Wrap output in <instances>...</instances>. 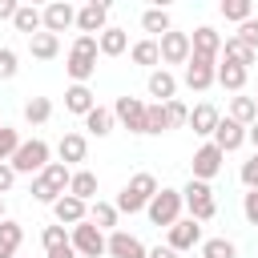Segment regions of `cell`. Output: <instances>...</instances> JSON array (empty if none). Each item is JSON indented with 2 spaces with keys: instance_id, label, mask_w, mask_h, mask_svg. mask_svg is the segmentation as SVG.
Returning <instances> with one entry per match:
<instances>
[{
  "instance_id": "d590c367",
  "label": "cell",
  "mask_w": 258,
  "mask_h": 258,
  "mask_svg": "<svg viewBox=\"0 0 258 258\" xmlns=\"http://www.w3.org/2000/svg\"><path fill=\"white\" fill-rule=\"evenodd\" d=\"M202 258H238V246L230 238H206L202 242Z\"/></svg>"
},
{
  "instance_id": "bcb514c9",
  "label": "cell",
  "mask_w": 258,
  "mask_h": 258,
  "mask_svg": "<svg viewBox=\"0 0 258 258\" xmlns=\"http://www.w3.org/2000/svg\"><path fill=\"white\" fill-rule=\"evenodd\" d=\"M12 181H16V169H12L8 161H0V198L12 189Z\"/></svg>"
},
{
  "instance_id": "f907efd6",
  "label": "cell",
  "mask_w": 258,
  "mask_h": 258,
  "mask_svg": "<svg viewBox=\"0 0 258 258\" xmlns=\"http://www.w3.org/2000/svg\"><path fill=\"white\" fill-rule=\"evenodd\" d=\"M246 141H254V145H258V121H254V125L246 129Z\"/></svg>"
},
{
  "instance_id": "83f0119b",
  "label": "cell",
  "mask_w": 258,
  "mask_h": 258,
  "mask_svg": "<svg viewBox=\"0 0 258 258\" xmlns=\"http://www.w3.org/2000/svg\"><path fill=\"white\" fill-rule=\"evenodd\" d=\"M129 56H133V64L153 69V64H161V44H157L153 36H145V40H137V44L129 48Z\"/></svg>"
},
{
  "instance_id": "c3c4849f",
  "label": "cell",
  "mask_w": 258,
  "mask_h": 258,
  "mask_svg": "<svg viewBox=\"0 0 258 258\" xmlns=\"http://www.w3.org/2000/svg\"><path fill=\"white\" fill-rule=\"evenodd\" d=\"M149 258H177V250H173V246H153Z\"/></svg>"
},
{
  "instance_id": "681fc988",
  "label": "cell",
  "mask_w": 258,
  "mask_h": 258,
  "mask_svg": "<svg viewBox=\"0 0 258 258\" xmlns=\"http://www.w3.org/2000/svg\"><path fill=\"white\" fill-rule=\"evenodd\" d=\"M44 258H77V250H73V242H69V246H60V250H48Z\"/></svg>"
},
{
  "instance_id": "8992f818",
  "label": "cell",
  "mask_w": 258,
  "mask_h": 258,
  "mask_svg": "<svg viewBox=\"0 0 258 258\" xmlns=\"http://www.w3.org/2000/svg\"><path fill=\"white\" fill-rule=\"evenodd\" d=\"M181 206H185V202H181V189H165V185H161L157 198L145 206V214H149L153 226H165V230H169V226L181 218Z\"/></svg>"
},
{
  "instance_id": "9c48e42d",
  "label": "cell",
  "mask_w": 258,
  "mask_h": 258,
  "mask_svg": "<svg viewBox=\"0 0 258 258\" xmlns=\"http://www.w3.org/2000/svg\"><path fill=\"white\" fill-rule=\"evenodd\" d=\"M145 113H149V105H145L141 97H117V101H113V117H117L129 133H145Z\"/></svg>"
},
{
  "instance_id": "60d3db41",
  "label": "cell",
  "mask_w": 258,
  "mask_h": 258,
  "mask_svg": "<svg viewBox=\"0 0 258 258\" xmlns=\"http://www.w3.org/2000/svg\"><path fill=\"white\" fill-rule=\"evenodd\" d=\"M238 40H242L246 48H254V52H258V20H254V16H250L246 24H238Z\"/></svg>"
},
{
  "instance_id": "5b68a950",
  "label": "cell",
  "mask_w": 258,
  "mask_h": 258,
  "mask_svg": "<svg viewBox=\"0 0 258 258\" xmlns=\"http://www.w3.org/2000/svg\"><path fill=\"white\" fill-rule=\"evenodd\" d=\"M48 157H52V149H48V141L44 137H32V141H20V149H16V157L8 161L16 173H44V165H48Z\"/></svg>"
},
{
  "instance_id": "44dd1931",
  "label": "cell",
  "mask_w": 258,
  "mask_h": 258,
  "mask_svg": "<svg viewBox=\"0 0 258 258\" xmlns=\"http://www.w3.org/2000/svg\"><path fill=\"white\" fill-rule=\"evenodd\" d=\"M218 121H222V117H218V109H214V105H206V101L189 109V129H194L198 137H214Z\"/></svg>"
},
{
  "instance_id": "30bf717a",
  "label": "cell",
  "mask_w": 258,
  "mask_h": 258,
  "mask_svg": "<svg viewBox=\"0 0 258 258\" xmlns=\"http://www.w3.org/2000/svg\"><path fill=\"white\" fill-rule=\"evenodd\" d=\"M222 161H226V153H222L214 141H206V145L194 153L189 169H194V177H198V181H210V177H218V173H222Z\"/></svg>"
},
{
  "instance_id": "816d5d0a",
  "label": "cell",
  "mask_w": 258,
  "mask_h": 258,
  "mask_svg": "<svg viewBox=\"0 0 258 258\" xmlns=\"http://www.w3.org/2000/svg\"><path fill=\"white\" fill-rule=\"evenodd\" d=\"M0 222H4V198H0Z\"/></svg>"
},
{
  "instance_id": "4316f807",
  "label": "cell",
  "mask_w": 258,
  "mask_h": 258,
  "mask_svg": "<svg viewBox=\"0 0 258 258\" xmlns=\"http://www.w3.org/2000/svg\"><path fill=\"white\" fill-rule=\"evenodd\" d=\"M97 44H101V56H121V52L129 48V32H125V28H113V24H109V28H105V32L97 36Z\"/></svg>"
},
{
  "instance_id": "4dcf8cb0",
  "label": "cell",
  "mask_w": 258,
  "mask_h": 258,
  "mask_svg": "<svg viewBox=\"0 0 258 258\" xmlns=\"http://www.w3.org/2000/svg\"><path fill=\"white\" fill-rule=\"evenodd\" d=\"M254 56H258V52H254V48H246L238 36H226V40H222V60H234V64L250 69V64H254Z\"/></svg>"
},
{
  "instance_id": "8fae6325",
  "label": "cell",
  "mask_w": 258,
  "mask_h": 258,
  "mask_svg": "<svg viewBox=\"0 0 258 258\" xmlns=\"http://www.w3.org/2000/svg\"><path fill=\"white\" fill-rule=\"evenodd\" d=\"M109 4H101V0H89L85 8H77V28H81V36H101L109 24Z\"/></svg>"
},
{
  "instance_id": "2e32d148",
  "label": "cell",
  "mask_w": 258,
  "mask_h": 258,
  "mask_svg": "<svg viewBox=\"0 0 258 258\" xmlns=\"http://www.w3.org/2000/svg\"><path fill=\"white\" fill-rule=\"evenodd\" d=\"M214 145H218L222 153L242 149V145H246V125H238L234 117H222V121H218V129H214Z\"/></svg>"
},
{
  "instance_id": "7c38bea8",
  "label": "cell",
  "mask_w": 258,
  "mask_h": 258,
  "mask_svg": "<svg viewBox=\"0 0 258 258\" xmlns=\"http://www.w3.org/2000/svg\"><path fill=\"white\" fill-rule=\"evenodd\" d=\"M157 44H161V64H185V60H189V52H194L189 32H173V28H169Z\"/></svg>"
},
{
  "instance_id": "f5cc1de1",
  "label": "cell",
  "mask_w": 258,
  "mask_h": 258,
  "mask_svg": "<svg viewBox=\"0 0 258 258\" xmlns=\"http://www.w3.org/2000/svg\"><path fill=\"white\" fill-rule=\"evenodd\" d=\"M254 109H258V97H254Z\"/></svg>"
},
{
  "instance_id": "ab89813d",
  "label": "cell",
  "mask_w": 258,
  "mask_h": 258,
  "mask_svg": "<svg viewBox=\"0 0 258 258\" xmlns=\"http://www.w3.org/2000/svg\"><path fill=\"white\" fill-rule=\"evenodd\" d=\"M16 149H20V133L4 125V129H0V161H12V157H16Z\"/></svg>"
},
{
  "instance_id": "7a4b0ae2",
  "label": "cell",
  "mask_w": 258,
  "mask_h": 258,
  "mask_svg": "<svg viewBox=\"0 0 258 258\" xmlns=\"http://www.w3.org/2000/svg\"><path fill=\"white\" fill-rule=\"evenodd\" d=\"M157 189H161V185H157V177H153V173H133V177L125 181V189L117 194V202H113V206H117L121 214H141V210L157 198Z\"/></svg>"
},
{
  "instance_id": "7402d4cb",
  "label": "cell",
  "mask_w": 258,
  "mask_h": 258,
  "mask_svg": "<svg viewBox=\"0 0 258 258\" xmlns=\"http://www.w3.org/2000/svg\"><path fill=\"white\" fill-rule=\"evenodd\" d=\"M12 24H16V32L36 36V32H44V8H36V4H20L16 16H12Z\"/></svg>"
},
{
  "instance_id": "f6af8a7d",
  "label": "cell",
  "mask_w": 258,
  "mask_h": 258,
  "mask_svg": "<svg viewBox=\"0 0 258 258\" xmlns=\"http://www.w3.org/2000/svg\"><path fill=\"white\" fill-rule=\"evenodd\" d=\"M165 113H169V125H173V129H177V125H189V109H185V105H181L177 97H173V101L165 105Z\"/></svg>"
},
{
  "instance_id": "9a60e30c",
  "label": "cell",
  "mask_w": 258,
  "mask_h": 258,
  "mask_svg": "<svg viewBox=\"0 0 258 258\" xmlns=\"http://www.w3.org/2000/svg\"><path fill=\"white\" fill-rule=\"evenodd\" d=\"M73 24H77V8H73L69 0H52V4L44 8V32L60 36V32L73 28Z\"/></svg>"
},
{
  "instance_id": "277c9868",
  "label": "cell",
  "mask_w": 258,
  "mask_h": 258,
  "mask_svg": "<svg viewBox=\"0 0 258 258\" xmlns=\"http://www.w3.org/2000/svg\"><path fill=\"white\" fill-rule=\"evenodd\" d=\"M181 202H185V210H189V218H194V222H210V218L218 214V202H214L210 181L189 177V181H185V189H181Z\"/></svg>"
},
{
  "instance_id": "7dc6e473",
  "label": "cell",
  "mask_w": 258,
  "mask_h": 258,
  "mask_svg": "<svg viewBox=\"0 0 258 258\" xmlns=\"http://www.w3.org/2000/svg\"><path fill=\"white\" fill-rule=\"evenodd\" d=\"M16 8H20L16 0H0V20H12V16H16Z\"/></svg>"
},
{
  "instance_id": "8d00e7d4",
  "label": "cell",
  "mask_w": 258,
  "mask_h": 258,
  "mask_svg": "<svg viewBox=\"0 0 258 258\" xmlns=\"http://www.w3.org/2000/svg\"><path fill=\"white\" fill-rule=\"evenodd\" d=\"M222 16L234 20V24H246V20L254 16V4H250V0H222Z\"/></svg>"
},
{
  "instance_id": "d4e9b609",
  "label": "cell",
  "mask_w": 258,
  "mask_h": 258,
  "mask_svg": "<svg viewBox=\"0 0 258 258\" xmlns=\"http://www.w3.org/2000/svg\"><path fill=\"white\" fill-rule=\"evenodd\" d=\"M56 153H60V161H64V165H77V161H85L89 141H85L81 133H64V137H60V145H56Z\"/></svg>"
},
{
  "instance_id": "ac0fdd59",
  "label": "cell",
  "mask_w": 258,
  "mask_h": 258,
  "mask_svg": "<svg viewBox=\"0 0 258 258\" xmlns=\"http://www.w3.org/2000/svg\"><path fill=\"white\" fill-rule=\"evenodd\" d=\"M189 44H194L198 56H210V60L222 56V36H218V28H210V24L194 28V32H189Z\"/></svg>"
},
{
  "instance_id": "836d02e7",
  "label": "cell",
  "mask_w": 258,
  "mask_h": 258,
  "mask_svg": "<svg viewBox=\"0 0 258 258\" xmlns=\"http://www.w3.org/2000/svg\"><path fill=\"white\" fill-rule=\"evenodd\" d=\"M230 117H234L238 125H246V129H250V125L258 121V109H254V97H234V101H230Z\"/></svg>"
},
{
  "instance_id": "603a6c76",
  "label": "cell",
  "mask_w": 258,
  "mask_h": 258,
  "mask_svg": "<svg viewBox=\"0 0 258 258\" xmlns=\"http://www.w3.org/2000/svg\"><path fill=\"white\" fill-rule=\"evenodd\" d=\"M246 77H250V69H242V64H234V60H218V85H222V89L242 93V89H246Z\"/></svg>"
},
{
  "instance_id": "b9f144b4",
  "label": "cell",
  "mask_w": 258,
  "mask_h": 258,
  "mask_svg": "<svg viewBox=\"0 0 258 258\" xmlns=\"http://www.w3.org/2000/svg\"><path fill=\"white\" fill-rule=\"evenodd\" d=\"M20 73V64H16V52L12 48H0V81H12Z\"/></svg>"
},
{
  "instance_id": "484cf974",
  "label": "cell",
  "mask_w": 258,
  "mask_h": 258,
  "mask_svg": "<svg viewBox=\"0 0 258 258\" xmlns=\"http://www.w3.org/2000/svg\"><path fill=\"white\" fill-rule=\"evenodd\" d=\"M20 242H24V230H20V222L4 218V222H0V258H16Z\"/></svg>"
},
{
  "instance_id": "ba28073f",
  "label": "cell",
  "mask_w": 258,
  "mask_h": 258,
  "mask_svg": "<svg viewBox=\"0 0 258 258\" xmlns=\"http://www.w3.org/2000/svg\"><path fill=\"white\" fill-rule=\"evenodd\" d=\"M181 81L194 89V93H206L210 85H218V60H210V56H198V52H189V60H185V73H181Z\"/></svg>"
},
{
  "instance_id": "ffe728a7",
  "label": "cell",
  "mask_w": 258,
  "mask_h": 258,
  "mask_svg": "<svg viewBox=\"0 0 258 258\" xmlns=\"http://www.w3.org/2000/svg\"><path fill=\"white\" fill-rule=\"evenodd\" d=\"M64 109H69V113H81V117H89V113L97 109V97H93V89H89V85H69V89H64Z\"/></svg>"
},
{
  "instance_id": "e575fe53",
  "label": "cell",
  "mask_w": 258,
  "mask_h": 258,
  "mask_svg": "<svg viewBox=\"0 0 258 258\" xmlns=\"http://www.w3.org/2000/svg\"><path fill=\"white\" fill-rule=\"evenodd\" d=\"M52 117V101L48 97H32V101H24V121L28 125H44Z\"/></svg>"
},
{
  "instance_id": "74e56055",
  "label": "cell",
  "mask_w": 258,
  "mask_h": 258,
  "mask_svg": "<svg viewBox=\"0 0 258 258\" xmlns=\"http://www.w3.org/2000/svg\"><path fill=\"white\" fill-rule=\"evenodd\" d=\"M173 125H169V113H165V105H149V113H145V133H169Z\"/></svg>"
},
{
  "instance_id": "52a82bcc",
  "label": "cell",
  "mask_w": 258,
  "mask_h": 258,
  "mask_svg": "<svg viewBox=\"0 0 258 258\" xmlns=\"http://www.w3.org/2000/svg\"><path fill=\"white\" fill-rule=\"evenodd\" d=\"M69 242H73V250H77L81 258H105V254H109V238H105V230H97L93 222L73 226Z\"/></svg>"
},
{
  "instance_id": "ee69618b",
  "label": "cell",
  "mask_w": 258,
  "mask_h": 258,
  "mask_svg": "<svg viewBox=\"0 0 258 258\" xmlns=\"http://www.w3.org/2000/svg\"><path fill=\"white\" fill-rule=\"evenodd\" d=\"M238 177H242V185H246V189H258V153H254L250 161H242Z\"/></svg>"
},
{
  "instance_id": "e0dca14e",
  "label": "cell",
  "mask_w": 258,
  "mask_h": 258,
  "mask_svg": "<svg viewBox=\"0 0 258 258\" xmlns=\"http://www.w3.org/2000/svg\"><path fill=\"white\" fill-rule=\"evenodd\" d=\"M109 258H149V250H145L141 238H133L125 230H113L109 234Z\"/></svg>"
},
{
  "instance_id": "f546056e",
  "label": "cell",
  "mask_w": 258,
  "mask_h": 258,
  "mask_svg": "<svg viewBox=\"0 0 258 258\" xmlns=\"http://www.w3.org/2000/svg\"><path fill=\"white\" fill-rule=\"evenodd\" d=\"M28 52H32L36 60H52V56L60 52V36H52V32H36V36H28Z\"/></svg>"
},
{
  "instance_id": "f1b7e54d",
  "label": "cell",
  "mask_w": 258,
  "mask_h": 258,
  "mask_svg": "<svg viewBox=\"0 0 258 258\" xmlns=\"http://www.w3.org/2000/svg\"><path fill=\"white\" fill-rule=\"evenodd\" d=\"M117 214H121V210H117L113 202H101V198L89 206V222H93L97 230H109V234L117 230Z\"/></svg>"
},
{
  "instance_id": "6da1fadb",
  "label": "cell",
  "mask_w": 258,
  "mask_h": 258,
  "mask_svg": "<svg viewBox=\"0 0 258 258\" xmlns=\"http://www.w3.org/2000/svg\"><path fill=\"white\" fill-rule=\"evenodd\" d=\"M69 181H73V169H69L64 161H48V165H44V173H36V177H32V189H28V194H32L36 202L52 206L56 198H64V194H69Z\"/></svg>"
},
{
  "instance_id": "f35d334b",
  "label": "cell",
  "mask_w": 258,
  "mask_h": 258,
  "mask_svg": "<svg viewBox=\"0 0 258 258\" xmlns=\"http://www.w3.org/2000/svg\"><path fill=\"white\" fill-rule=\"evenodd\" d=\"M40 242H44V254H48V250H60V246H69V230H64V226H44Z\"/></svg>"
},
{
  "instance_id": "db71d44e",
  "label": "cell",
  "mask_w": 258,
  "mask_h": 258,
  "mask_svg": "<svg viewBox=\"0 0 258 258\" xmlns=\"http://www.w3.org/2000/svg\"><path fill=\"white\" fill-rule=\"evenodd\" d=\"M0 129H4V121H0Z\"/></svg>"
},
{
  "instance_id": "3957f363",
  "label": "cell",
  "mask_w": 258,
  "mask_h": 258,
  "mask_svg": "<svg viewBox=\"0 0 258 258\" xmlns=\"http://www.w3.org/2000/svg\"><path fill=\"white\" fill-rule=\"evenodd\" d=\"M97 52H101L97 36H77V40H73V48H69V60H64V69H69L73 85H85V81L97 73Z\"/></svg>"
},
{
  "instance_id": "1f68e13d",
  "label": "cell",
  "mask_w": 258,
  "mask_h": 258,
  "mask_svg": "<svg viewBox=\"0 0 258 258\" xmlns=\"http://www.w3.org/2000/svg\"><path fill=\"white\" fill-rule=\"evenodd\" d=\"M113 121H117V117H113V109L97 105V109H93V113L85 117V129H89L93 137H109V133H113Z\"/></svg>"
},
{
  "instance_id": "cb8c5ba5",
  "label": "cell",
  "mask_w": 258,
  "mask_h": 258,
  "mask_svg": "<svg viewBox=\"0 0 258 258\" xmlns=\"http://www.w3.org/2000/svg\"><path fill=\"white\" fill-rule=\"evenodd\" d=\"M69 194L81 198L85 206H93V202H97V173H93V169H77L73 181H69Z\"/></svg>"
},
{
  "instance_id": "7bdbcfd3",
  "label": "cell",
  "mask_w": 258,
  "mask_h": 258,
  "mask_svg": "<svg viewBox=\"0 0 258 258\" xmlns=\"http://www.w3.org/2000/svg\"><path fill=\"white\" fill-rule=\"evenodd\" d=\"M242 218H246L250 226H258V189H246V194H242Z\"/></svg>"
},
{
  "instance_id": "4fadbf2b",
  "label": "cell",
  "mask_w": 258,
  "mask_h": 258,
  "mask_svg": "<svg viewBox=\"0 0 258 258\" xmlns=\"http://www.w3.org/2000/svg\"><path fill=\"white\" fill-rule=\"evenodd\" d=\"M165 246H173L177 254L202 246V222H194V218H177V222L169 226V242H165Z\"/></svg>"
},
{
  "instance_id": "5bb4252c",
  "label": "cell",
  "mask_w": 258,
  "mask_h": 258,
  "mask_svg": "<svg viewBox=\"0 0 258 258\" xmlns=\"http://www.w3.org/2000/svg\"><path fill=\"white\" fill-rule=\"evenodd\" d=\"M52 218H56V226H81V222H89V206L81 198L64 194V198L52 202Z\"/></svg>"
},
{
  "instance_id": "d6a6232c",
  "label": "cell",
  "mask_w": 258,
  "mask_h": 258,
  "mask_svg": "<svg viewBox=\"0 0 258 258\" xmlns=\"http://www.w3.org/2000/svg\"><path fill=\"white\" fill-rule=\"evenodd\" d=\"M141 28H145V32L165 36V32L173 28V20H169V12H165V8H145V12H141Z\"/></svg>"
},
{
  "instance_id": "d6986e66",
  "label": "cell",
  "mask_w": 258,
  "mask_h": 258,
  "mask_svg": "<svg viewBox=\"0 0 258 258\" xmlns=\"http://www.w3.org/2000/svg\"><path fill=\"white\" fill-rule=\"evenodd\" d=\"M177 93V77L169 69H153L149 73V97H157V105H169Z\"/></svg>"
}]
</instances>
